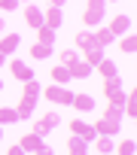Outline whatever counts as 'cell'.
I'll list each match as a JSON object with an SVG mask.
<instances>
[{
    "label": "cell",
    "instance_id": "cell-26",
    "mask_svg": "<svg viewBox=\"0 0 137 155\" xmlns=\"http://www.w3.org/2000/svg\"><path fill=\"white\" fill-rule=\"evenodd\" d=\"M134 149H137V143L128 137V140H119V143L113 146V155H134Z\"/></svg>",
    "mask_w": 137,
    "mask_h": 155
},
{
    "label": "cell",
    "instance_id": "cell-22",
    "mask_svg": "<svg viewBox=\"0 0 137 155\" xmlns=\"http://www.w3.org/2000/svg\"><path fill=\"white\" fill-rule=\"evenodd\" d=\"M28 55H31L34 61H46V58H52V46H43V43H34V46L28 49Z\"/></svg>",
    "mask_w": 137,
    "mask_h": 155
},
{
    "label": "cell",
    "instance_id": "cell-19",
    "mask_svg": "<svg viewBox=\"0 0 137 155\" xmlns=\"http://www.w3.org/2000/svg\"><path fill=\"white\" fill-rule=\"evenodd\" d=\"M79 58H82L89 67H98V64L104 61V49H101V46H95V49H85V52H79Z\"/></svg>",
    "mask_w": 137,
    "mask_h": 155
},
{
    "label": "cell",
    "instance_id": "cell-13",
    "mask_svg": "<svg viewBox=\"0 0 137 155\" xmlns=\"http://www.w3.org/2000/svg\"><path fill=\"white\" fill-rule=\"evenodd\" d=\"M34 110H37V97H31V94H22V97H18V107H15V113H18V122H22V119H28Z\"/></svg>",
    "mask_w": 137,
    "mask_h": 155
},
{
    "label": "cell",
    "instance_id": "cell-2",
    "mask_svg": "<svg viewBox=\"0 0 137 155\" xmlns=\"http://www.w3.org/2000/svg\"><path fill=\"white\" fill-rule=\"evenodd\" d=\"M49 104H55V107H70V101H73V91L67 88V85H49V88H43L40 91Z\"/></svg>",
    "mask_w": 137,
    "mask_h": 155
},
{
    "label": "cell",
    "instance_id": "cell-28",
    "mask_svg": "<svg viewBox=\"0 0 137 155\" xmlns=\"http://www.w3.org/2000/svg\"><path fill=\"white\" fill-rule=\"evenodd\" d=\"M101 91H104V94L122 91V79H119V76H110V79H104V82H101Z\"/></svg>",
    "mask_w": 137,
    "mask_h": 155
},
{
    "label": "cell",
    "instance_id": "cell-12",
    "mask_svg": "<svg viewBox=\"0 0 137 155\" xmlns=\"http://www.w3.org/2000/svg\"><path fill=\"white\" fill-rule=\"evenodd\" d=\"M73 46H76L79 52H85V49H95L98 43H95V34H92V31H76V34H73Z\"/></svg>",
    "mask_w": 137,
    "mask_h": 155
},
{
    "label": "cell",
    "instance_id": "cell-10",
    "mask_svg": "<svg viewBox=\"0 0 137 155\" xmlns=\"http://www.w3.org/2000/svg\"><path fill=\"white\" fill-rule=\"evenodd\" d=\"M18 146L31 155V152H37V149H43L46 146V140L40 137V134H34V131H28V134H22V140H18Z\"/></svg>",
    "mask_w": 137,
    "mask_h": 155
},
{
    "label": "cell",
    "instance_id": "cell-11",
    "mask_svg": "<svg viewBox=\"0 0 137 155\" xmlns=\"http://www.w3.org/2000/svg\"><path fill=\"white\" fill-rule=\"evenodd\" d=\"M18 46H22V37H18V34H12V31L0 34V52H3V55H12Z\"/></svg>",
    "mask_w": 137,
    "mask_h": 155
},
{
    "label": "cell",
    "instance_id": "cell-41",
    "mask_svg": "<svg viewBox=\"0 0 137 155\" xmlns=\"http://www.w3.org/2000/svg\"><path fill=\"white\" fill-rule=\"evenodd\" d=\"M104 3H116V0H104Z\"/></svg>",
    "mask_w": 137,
    "mask_h": 155
},
{
    "label": "cell",
    "instance_id": "cell-39",
    "mask_svg": "<svg viewBox=\"0 0 137 155\" xmlns=\"http://www.w3.org/2000/svg\"><path fill=\"white\" fill-rule=\"evenodd\" d=\"M0 140H3V125H0Z\"/></svg>",
    "mask_w": 137,
    "mask_h": 155
},
{
    "label": "cell",
    "instance_id": "cell-8",
    "mask_svg": "<svg viewBox=\"0 0 137 155\" xmlns=\"http://www.w3.org/2000/svg\"><path fill=\"white\" fill-rule=\"evenodd\" d=\"M70 134H73V137H82L85 143H92V140L98 137V134H95V128H92L85 119H73V122H70Z\"/></svg>",
    "mask_w": 137,
    "mask_h": 155
},
{
    "label": "cell",
    "instance_id": "cell-29",
    "mask_svg": "<svg viewBox=\"0 0 137 155\" xmlns=\"http://www.w3.org/2000/svg\"><path fill=\"white\" fill-rule=\"evenodd\" d=\"M58 61H61L64 67H70L73 61H79V52H76V49H61V52H58Z\"/></svg>",
    "mask_w": 137,
    "mask_h": 155
},
{
    "label": "cell",
    "instance_id": "cell-6",
    "mask_svg": "<svg viewBox=\"0 0 137 155\" xmlns=\"http://www.w3.org/2000/svg\"><path fill=\"white\" fill-rule=\"evenodd\" d=\"M92 128H95V134H98V137H116V134H119V128H122V122H113V119L98 116V122H95Z\"/></svg>",
    "mask_w": 137,
    "mask_h": 155
},
{
    "label": "cell",
    "instance_id": "cell-5",
    "mask_svg": "<svg viewBox=\"0 0 137 155\" xmlns=\"http://www.w3.org/2000/svg\"><path fill=\"white\" fill-rule=\"evenodd\" d=\"M58 122H61V116H58L55 110H49L43 119H37V122H34V128H31V131H34V134H40V137H46V134H49Z\"/></svg>",
    "mask_w": 137,
    "mask_h": 155
},
{
    "label": "cell",
    "instance_id": "cell-20",
    "mask_svg": "<svg viewBox=\"0 0 137 155\" xmlns=\"http://www.w3.org/2000/svg\"><path fill=\"white\" fill-rule=\"evenodd\" d=\"M67 152H70V155H89V143L82 137H73L70 134V140H67Z\"/></svg>",
    "mask_w": 137,
    "mask_h": 155
},
{
    "label": "cell",
    "instance_id": "cell-9",
    "mask_svg": "<svg viewBox=\"0 0 137 155\" xmlns=\"http://www.w3.org/2000/svg\"><path fill=\"white\" fill-rule=\"evenodd\" d=\"M43 25L52 28V31H58V28L64 25V12H61L58 6H46V9H43Z\"/></svg>",
    "mask_w": 137,
    "mask_h": 155
},
{
    "label": "cell",
    "instance_id": "cell-16",
    "mask_svg": "<svg viewBox=\"0 0 137 155\" xmlns=\"http://www.w3.org/2000/svg\"><path fill=\"white\" fill-rule=\"evenodd\" d=\"M49 79H52V85H67L70 82V70H67L64 64H55L52 73H49Z\"/></svg>",
    "mask_w": 137,
    "mask_h": 155
},
{
    "label": "cell",
    "instance_id": "cell-25",
    "mask_svg": "<svg viewBox=\"0 0 137 155\" xmlns=\"http://www.w3.org/2000/svg\"><path fill=\"white\" fill-rule=\"evenodd\" d=\"M15 122H18V113H15V107L0 104V125H15Z\"/></svg>",
    "mask_w": 137,
    "mask_h": 155
},
{
    "label": "cell",
    "instance_id": "cell-15",
    "mask_svg": "<svg viewBox=\"0 0 137 155\" xmlns=\"http://www.w3.org/2000/svg\"><path fill=\"white\" fill-rule=\"evenodd\" d=\"M70 107H76L79 113H92V110H95V97H92V94H85V91H79V94H73Z\"/></svg>",
    "mask_w": 137,
    "mask_h": 155
},
{
    "label": "cell",
    "instance_id": "cell-34",
    "mask_svg": "<svg viewBox=\"0 0 137 155\" xmlns=\"http://www.w3.org/2000/svg\"><path fill=\"white\" fill-rule=\"evenodd\" d=\"M31 155H52V149H49V146H43V149H37V152H31Z\"/></svg>",
    "mask_w": 137,
    "mask_h": 155
},
{
    "label": "cell",
    "instance_id": "cell-1",
    "mask_svg": "<svg viewBox=\"0 0 137 155\" xmlns=\"http://www.w3.org/2000/svg\"><path fill=\"white\" fill-rule=\"evenodd\" d=\"M107 15V3L104 0H85V9H82V25L85 28H98Z\"/></svg>",
    "mask_w": 137,
    "mask_h": 155
},
{
    "label": "cell",
    "instance_id": "cell-18",
    "mask_svg": "<svg viewBox=\"0 0 137 155\" xmlns=\"http://www.w3.org/2000/svg\"><path fill=\"white\" fill-rule=\"evenodd\" d=\"M116 40H119V52H122V55H134V52H137V37H134V31L125 34V37H116Z\"/></svg>",
    "mask_w": 137,
    "mask_h": 155
},
{
    "label": "cell",
    "instance_id": "cell-38",
    "mask_svg": "<svg viewBox=\"0 0 137 155\" xmlns=\"http://www.w3.org/2000/svg\"><path fill=\"white\" fill-rule=\"evenodd\" d=\"M15 3H18V6H25V3H31V0H15Z\"/></svg>",
    "mask_w": 137,
    "mask_h": 155
},
{
    "label": "cell",
    "instance_id": "cell-14",
    "mask_svg": "<svg viewBox=\"0 0 137 155\" xmlns=\"http://www.w3.org/2000/svg\"><path fill=\"white\" fill-rule=\"evenodd\" d=\"M67 70H70V79H89V76L95 73V67H89L82 58H79V61H73V64L67 67Z\"/></svg>",
    "mask_w": 137,
    "mask_h": 155
},
{
    "label": "cell",
    "instance_id": "cell-36",
    "mask_svg": "<svg viewBox=\"0 0 137 155\" xmlns=\"http://www.w3.org/2000/svg\"><path fill=\"white\" fill-rule=\"evenodd\" d=\"M9 28H6V21H3V15H0V34H6Z\"/></svg>",
    "mask_w": 137,
    "mask_h": 155
},
{
    "label": "cell",
    "instance_id": "cell-27",
    "mask_svg": "<svg viewBox=\"0 0 137 155\" xmlns=\"http://www.w3.org/2000/svg\"><path fill=\"white\" fill-rule=\"evenodd\" d=\"M37 43H43V46H55V31L52 28H37Z\"/></svg>",
    "mask_w": 137,
    "mask_h": 155
},
{
    "label": "cell",
    "instance_id": "cell-21",
    "mask_svg": "<svg viewBox=\"0 0 137 155\" xmlns=\"http://www.w3.org/2000/svg\"><path fill=\"white\" fill-rule=\"evenodd\" d=\"M122 116H128V119H134V116H137V91H134V88L125 94V104H122Z\"/></svg>",
    "mask_w": 137,
    "mask_h": 155
},
{
    "label": "cell",
    "instance_id": "cell-30",
    "mask_svg": "<svg viewBox=\"0 0 137 155\" xmlns=\"http://www.w3.org/2000/svg\"><path fill=\"white\" fill-rule=\"evenodd\" d=\"M101 116H104V119H113V122H122V107H116V104H107V107L101 110Z\"/></svg>",
    "mask_w": 137,
    "mask_h": 155
},
{
    "label": "cell",
    "instance_id": "cell-4",
    "mask_svg": "<svg viewBox=\"0 0 137 155\" xmlns=\"http://www.w3.org/2000/svg\"><path fill=\"white\" fill-rule=\"evenodd\" d=\"M9 73H12V79H18V82L34 79V67H31L28 61H22V58H12V61H9Z\"/></svg>",
    "mask_w": 137,
    "mask_h": 155
},
{
    "label": "cell",
    "instance_id": "cell-3",
    "mask_svg": "<svg viewBox=\"0 0 137 155\" xmlns=\"http://www.w3.org/2000/svg\"><path fill=\"white\" fill-rule=\"evenodd\" d=\"M131 28H134V21H131V15H125V12L113 15L110 25H107V31H110L113 37H125V34H131Z\"/></svg>",
    "mask_w": 137,
    "mask_h": 155
},
{
    "label": "cell",
    "instance_id": "cell-7",
    "mask_svg": "<svg viewBox=\"0 0 137 155\" xmlns=\"http://www.w3.org/2000/svg\"><path fill=\"white\" fill-rule=\"evenodd\" d=\"M22 18H25V25H28L31 31L43 28V9H40V6H31V3H25V9H22Z\"/></svg>",
    "mask_w": 137,
    "mask_h": 155
},
{
    "label": "cell",
    "instance_id": "cell-35",
    "mask_svg": "<svg viewBox=\"0 0 137 155\" xmlns=\"http://www.w3.org/2000/svg\"><path fill=\"white\" fill-rule=\"evenodd\" d=\"M64 3H67V0H49V6H58V9H61Z\"/></svg>",
    "mask_w": 137,
    "mask_h": 155
},
{
    "label": "cell",
    "instance_id": "cell-17",
    "mask_svg": "<svg viewBox=\"0 0 137 155\" xmlns=\"http://www.w3.org/2000/svg\"><path fill=\"white\" fill-rule=\"evenodd\" d=\"M95 70H98V76H101V79H110V76H119V67H116V61H113V58H104V61H101V64H98Z\"/></svg>",
    "mask_w": 137,
    "mask_h": 155
},
{
    "label": "cell",
    "instance_id": "cell-40",
    "mask_svg": "<svg viewBox=\"0 0 137 155\" xmlns=\"http://www.w3.org/2000/svg\"><path fill=\"white\" fill-rule=\"evenodd\" d=\"M0 91H3V79H0Z\"/></svg>",
    "mask_w": 137,
    "mask_h": 155
},
{
    "label": "cell",
    "instance_id": "cell-37",
    "mask_svg": "<svg viewBox=\"0 0 137 155\" xmlns=\"http://www.w3.org/2000/svg\"><path fill=\"white\" fill-rule=\"evenodd\" d=\"M3 61H6V55H3V52H0V67H3Z\"/></svg>",
    "mask_w": 137,
    "mask_h": 155
},
{
    "label": "cell",
    "instance_id": "cell-24",
    "mask_svg": "<svg viewBox=\"0 0 137 155\" xmlns=\"http://www.w3.org/2000/svg\"><path fill=\"white\" fill-rule=\"evenodd\" d=\"M92 143H95V152H101V155H113V146H116L113 137H95Z\"/></svg>",
    "mask_w": 137,
    "mask_h": 155
},
{
    "label": "cell",
    "instance_id": "cell-33",
    "mask_svg": "<svg viewBox=\"0 0 137 155\" xmlns=\"http://www.w3.org/2000/svg\"><path fill=\"white\" fill-rule=\"evenodd\" d=\"M6 155H28V152H25L18 143H15V146H9V149H6Z\"/></svg>",
    "mask_w": 137,
    "mask_h": 155
},
{
    "label": "cell",
    "instance_id": "cell-23",
    "mask_svg": "<svg viewBox=\"0 0 137 155\" xmlns=\"http://www.w3.org/2000/svg\"><path fill=\"white\" fill-rule=\"evenodd\" d=\"M92 34H95V43H98L101 49H107V46H110V43L116 40V37H113V34H110V31H107L104 25H98V31H92Z\"/></svg>",
    "mask_w": 137,
    "mask_h": 155
},
{
    "label": "cell",
    "instance_id": "cell-31",
    "mask_svg": "<svg viewBox=\"0 0 137 155\" xmlns=\"http://www.w3.org/2000/svg\"><path fill=\"white\" fill-rule=\"evenodd\" d=\"M40 82L37 79H28V82H22V94H31V97H40Z\"/></svg>",
    "mask_w": 137,
    "mask_h": 155
},
{
    "label": "cell",
    "instance_id": "cell-32",
    "mask_svg": "<svg viewBox=\"0 0 137 155\" xmlns=\"http://www.w3.org/2000/svg\"><path fill=\"white\" fill-rule=\"evenodd\" d=\"M12 9H18L15 0H0V12H12Z\"/></svg>",
    "mask_w": 137,
    "mask_h": 155
}]
</instances>
